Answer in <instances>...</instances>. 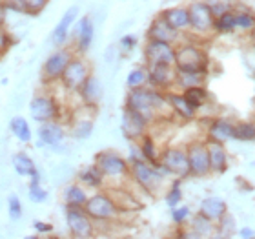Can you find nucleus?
<instances>
[{
  "label": "nucleus",
  "mask_w": 255,
  "mask_h": 239,
  "mask_svg": "<svg viewBox=\"0 0 255 239\" xmlns=\"http://www.w3.org/2000/svg\"><path fill=\"white\" fill-rule=\"evenodd\" d=\"M164 106H170L168 97H164L157 90H148V88H144V86H140V88H131L129 95H128V102H126V108L137 112L146 122L153 121Z\"/></svg>",
  "instance_id": "f257e3e1"
},
{
  "label": "nucleus",
  "mask_w": 255,
  "mask_h": 239,
  "mask_svg": "<svg viewBox=\"0 0 255 239\" xmlns=\"http://www.w3.org/2000/svg\"><path fill=\"white\" fill-rule=\"evenodd\" d=\"M131 176L133 179L137 181L138 186L144 188L148 194H155V192L160 188V183H162V177L166 172V168L162 165H151L144 159H135L131 161Z\"/></svg>",
  "instance_id": "f03ea898"
},
{
  "label": "nucleus",
  "mask_w": 255,
  "mask_h": 239,
  "mask_svg": "<svg viewBox=\"0 0 255 239\" xmlns=\"http://www.w3.org/2000/svg\"><path fill=\"white\" fill-rule=\"evenodd\" d=\"M177 71H201L206 73L208 69V57L201 48H197L193 44L182 46L175 51V62Z\"/></svg>",
  "instance_id": "7ed1b4c3"
},
{
  "label": "nucleus",
  "mask_w": 255,
  "mask_h": 239,
  "mask_svg": "<svg viewBox=\"0 0 255 239\" xmlns=\"http://www.w3.org/2000/svg\"><path fill=\"white\" fill-rule=\"evenodd\" d=\"M82 208L93 221H112L119 216L117 205L113 201V197L108 194H95L88 197Z\"/></svg>",
  "instance_id": "20e7f679"
},
{
  "label": "nucleus",
  "mask_w": 255,
  "mask_h": 239,
  "mask_svg": "<svg viewBox=\"0 0 255 239\" xmlns=\"http://www.w3.org/2000/svg\"><path fill=\"white\" fill-rule=\"evenodd\" d=\"M66 225L73 238H91L93 219L84 212L82 207H66Z\"/></svg>",
  "instance_id": "39448f33"
},
{
  "label": "nucleus",
  "mask_w": 255,
  "mask_h": 239,
  "mask_svg": "<svg viewBox=\"0 0 255 239\" xmlns=\"http://www.w3.org/2000/svg\"><path fill=\"white\" fill-rule=\"evenodd\" d=\"M188 16H190V27L197 33L212 31L213 26H215L212 5L206 4V2H193L188 7Z\"/></svg>",
  "instance_id": "423d86ee"
},
{
  "label": "nucleus",
  "mask_w": 255,
  "mask_h": 239,
  "mask_svg": "<svg viewBox=\"0 0 255 239\" xmlns=\"http://www.w3.org/2000/svg\"><path fill=\"white\" fill-rule=\"evenodd\" d=\"M95 166L101 170L102 176L110 177V179H117V177H124L129 174L128 163L121 155L113 154V152H102V154L97 155Z\"/></svg>",
  "instance_id": "0eeeda50"
},
{
  "label": "nucleus",
  "mask_w": 255,
  "mask_h": 239,
  "mask_svg": "<svg viewBox=\"0 0 255 239\" xmlns=\"http://www.w3.org/2000/svg\"><path fill=\"white\" fill-rule=\"evenodd\" d=\"M88 77H90V68H88V64H86L82 59H79V57H71L69 64L66 66V69H64L60 80H62V84L66 90L79 91L80 86L84 84V80L88 79Z\"/></svg>",
  "instance_id": "6e6552de"
},
{
  "label": "nucleus",
  "mask_w": 255,
  "mask_h": 239,
  "mask_svg": "<svg viewBox=\"0 0 255 239\" xmlns=\"http://www.w3.org/2000/svg\"><path fill=\"white\" fill-rule=\"evenodd\" d=\"M29 115L33 121L37 122H49L59 117V104L53 97L49 95H37L33 97V101L29 102Z\"/></svg>",
  "instance_id": "1a4fd4ad"
},
{
  "label": "nucleus",
  "mask_w": 255,
  "mask_h": 239,
  "mask_svg": "<svg viewBox=\"0 0 255 239\" xmlns=\"http://www.w3.org/2000/svg\"><path fill=\"white\" fill-rule=\"evenodd\" d=\"M159 163L166 168L168 174H173L177 177L190 176V165H188V155L181 148H168L159 157Z\"/></svg>",
  "instance_id": "9d476101"
},
{
  "label": "nucleus",
  "mask_w": 255,
  "mask_h": 239,
  "mask_svg": "<svg viewBox=\"0 0 255 239\" xmlns=\"http://www.w3.org/2000/svg\"><path fill=\"white\" fill-rule=\"evenodd\" d=\"M188 165H190V176L202 177L210 170V155H208L206 143H193L188 146Z\"/></svg>",
  "instance_id": "9b49d317"
},
{
  "label": "nucleus",
  "mask_w": 255,
  "mask_h": 239,
  "mask_svg": "<svg viewBox=\"0 0 255 239\" xmlns=\"http://www.w3.org/2000/svg\"><path fill=\"white\" fill-rule=\"evenodd\" d=\"M71 57H73V55H71V51H68V49H57L55 53L49 55L42 66L44 80H46V82L59 80L60 77H62L66 66H68L69 60H71Z\"/></svg>",
  "instance_id": "f8f14e48"
},
{
  "label": "nucleus",
  "mask_w": 255,
  "mask_h": 239,
  "mask_svg": "<svg viewBox=\"0 0 255 239\" xmlns=\"http://www.w3.org/2000/svg\"><path fill=\"white\" fill-rule=\"evenodd\" d=\"M64 139H66V132H64V128L60 126L59 122H42V126L38 128V141H40L38 146L60 150L64 144Z\"/></svg>",
  "instance_id": "ddd939ff"
},
{
  "label": "nucleus",
  "mask_w": 255,
  "mask_h": 239,
  "mask_svg": "<svg viewBox=\"0 0 255 239\" xmlns=\"http://www.w3.org/2000/svg\"><path fill=\"white\" fill-rule=\"evenodd\" d=\"M148 80L155 88L166 90L175 84L177 69L173 64H148Z\"/></svg>",
  "instance_id": "4468645a"
},
{
  "label": "nucleus",
  "mask_w": 255,
  "mask_h": 239,
  "mask_svg": "<svg viewBox=\"0 0 255 239\" xmlns=\"http://www.w3.org/2000/svg\"><path fill=\"white\" fill-rule=\"evenodd\" d=\"M146 60L148 64H173L175 62V49L171 48L170 42L160 40H149L146 49Z\"/></svg>",
  "instance_id": "2eb2a0df"
},
{
  "label": "nucleus",
  "mask_w": 255,
  "mask_h": 239,
  "mask_svg": "<svg viewBox=\"0 0 255 239\" xmlns=\"http://www.w3.org/2000/svg\"><path fill=\"white\" fill-rule=\"evenodd\" d=\"M77 16H79V7H75V5L69 7V9H66V13L60 16L59 24L55 26L53 33H51V42H53L57 48H60V46H64V44L68 42L69 31H71V26L75 24Z\"/></svg>",
  "instance_id": "dca6fc26"
},
{
  "label": "nucleus",
  "mask_w": 255,
  "mask_h": 239,
  "mask_svg": "<svg viewBox=\"0 0 255 239\" xmlns=\"http://www.w3.org/2000/svg\"><path fill=\"white\" fill-rule=\"evenodd\" d=\"M146 124L148 122L144 121L140 115H138L137 112H133V110H129V108H126L124 110V115H123V133L126 135L128 139H131V141H135V139H140L144 135V132H146Z\"/></svg>",
  "instance_id": "f3484780"
},
{
  "label": "nucleus",
  "mask_w": 255,
  "mask_h": 239,
  "mask_svg": "<svg viewBox=\"0 0 255 239\" xmlns=\"http://www.w3.org/2000/svg\"><path fill=\"white\" fill-rule=\"evenodd\" d=\"M179 35L177 29L168 24V22L162 18V16H157L153 22H151V26L148 29V38L149 40H160V42H173Z\"/></svg>",
  "instance_id": "a211bd4d"
},
{
  "label": "nucleus",
  "mask_w": 255,
  "mask_h": 239,
  "mask_svg": "<svg viewBox=\"0 0 255 239\" xmlns=\"http://www.w3.org/2000/svg\"><path fill=\"white\" fill-rule=\"evenodd\" d=\"M208 155H210V170L217 172V174H223L226 172V166H228V155H226V150H224L223 143H217V141H208L206 143Z\"/></svg>",
  "instance_id": "6ab92c4d"
},
{
  "label": "nucleus",
  "mask_w": 255,
  "mask_h": 239,
  "mask_svg": "<svg viewBox=\"0 0 255 239\" xmlns=\"http://www.w3.org/2000/svg\"><path fill=\"white\" fill-rule=\"evenodd\" d=\"M80 95H82V101L90 106H97L102 99V86L99 82L95 75H90L88 79L84 80V84L80 86Z\"/></svg>",
  "instance_id": "aec40b11"
},
{
  "label": "nucleus",
  "mask_w": 255,
  "mask_h": 239,
  "mask_svg": "<svg viewBox=\"0 0 255 239\" xmlns=\"http://www.w3.org/2000/svg\"><path fill=\"white\" fill-rule=\"evenodd\" d=\"M160 16L170 24L177 31H184L190 27V16H188V7H170L160 13Z\"/></svg>",
  "instance_id": "412c9836"
},
{
  "label": "nucleus",
  "mask_w": 255,
  "mask_h": 239,
  "mask_svg": "<svg viewBox=\"0 0 255 239\" xmlns=\"http://www.w3.org/2000/svg\"><path fill=\"white\" fill-rule=\"evenodd\" d=\"M199 214L204 216L210 221H219L226 214V203L219 197H206L204 201L201 203V208H199Z\"/></svg>",
  "instance_id": "4be33fe9"
},
{
  "label": "nucleus",
  "mask_w": 255,
  "mask_h": 239,
  "mask_svg": "<svg viewBox=\"0 0 255 239\" xmlns=\"http://www.w3.org/2000/svg\"><path fill=\"white\" fill-rule=\"evenodd\" d=\"M11 165H13V168H15L16 174L22 176V177L31 179V177L38 176L35 161H33L27 154H24V152H18V154L13 155V157H11Z\"/></svg>",
  "instance_id": "5701e85b"
},
{
  "label": "nucleus",
  "mask_w": 255,
  "mask_h": 239,
  "mask_svg": "<svg viewBox=\"0 0 255 239\" xmlns=\"http://www.w3.org/2000/svg\"><path fill=\"white\" fill-rule=\"evenodd\" d=\"M93 35H95V26L91 16H82L77 26V44H79L80 51L90 49L91 42H93Z\"/></svg>",
  "instance_id": "b1692460"
},
{
  "label": "nucleus",
  "mask_w": 255,
  "mask_h": 239,
  "mask_svg": "<svg viewBox=\"0 0 255 239\" xmlns=\"http://www.w3.org/2000/svg\"><path fill=\"white\" fill-rule=\"evenodd\" d=\"M208 135L212 141H217V143H224L228 139H234V124L224 121V119H217V121L212 122Z\"/></svg>",
  "instance_id": "393cba45"
},
{
  "label": "nucleus",
  "mask_w": 255,
  "mask_h": 239,
  "mask_svg": "<svg viewBox=\"0 0 255 239\" xmlns=\"http://www.w3.org/2000/svg\"><path fill=\"white\" fill-rule=\"evenodd\" d=\"M168 102H170L171 110H173L175 113H179L181 117H184V119L195 117L197 110L190 106V102L184 99L182 93H170V95H168Z\"/></svg>",
  "instance_id": "a878e982"
},
{
  "label": "nucleus",
  "mask_w": 255,
  "mask_h": 239,
  "mask_svg": "<svg viewBox=\"0 0 255 239\" xmlns=\"http://www.w3.org/2000/svg\"><path fill=\"white\" fill-rule=\"evenodd\" d=\"M9 130H11V133L20 141V143H24V144L31 143V139H33L31 128H29V122H27L24 117H13L11 119Z\"/></svg>",
  "instance_id": "bb28decb"
},
{
  "label": "nucleus",
  "mask_w": 255,
  "mask_h": 239,
  "mask_svg": "<svg viewBox=\"0 0 255 239\" xmlns=\"http://www.w3.org/2000/svg\"><path fill=\"white\" fill-rule=\"evenodd\" d=\"M86 199H88V194H86V190L80 185L66 186V190H64L66 207H84Z\"/></svg>",
  "instance_id": "cd10ccee"
},
{
  "label": "nucleus",
  "mask_w": 255,
  "mask_h": 239,
  "mask_svg": "<svg viewBox=\"0 0 255 239\" xmlns=\"http://www.w3.org/2000/svg\"><path fill=\"white\" fill-rule=\"evenodd\" d=\"M79 181L86 186L99 188V186H102V183H104V176H102L101 170L93 165V166H88V168H84V170H80Z\"/></svg>",
  "instance_id": "c85d7f7f"
},
{
  "label": "nucleus",
  "mask_w": 255,
  "mask_h": 239,
  "mask_svg": "<svg viewBox=\"0 0 255 239\" xmlns=\"http://www.w3.org/2000/svg\"><path fill=\"white\" fill-rule=\"evenodd\" d=\"M182 95H184V99H186L188 102H190V106L195 108V110H199V108H201L202 104H206V101H208V93L202 86H191V88H186Z\"/></svg>",
  "instance_id": "c756f323"
},
{
  "label": "nucleus",
  "mask_w": 255,
  "mask_h": 239,
  "mask_svg": "<svg viewBox=\"0 0 255 239\" xmlns=\"http://www.w3.org/2000/svg\"><path fill=\"white\" fill-rule=\"evenodd\" d=\"M204 77H206V73H201V71H177L175 84H181L186 90L191 86H201Z\"/></svg>",
  "instance_id": "7c9ffc66"
},
{
  "label": "nucleus",
  "mask_w": 255,
  "mask_h": 239,
  "mask_svg": "<svg viewBox=\"0 0 255 239\" xmlns=\"http://www.w3.org/2000/svg\"><path fill=\"white\" fill-rule=\"evenodd\" d=\"M27 197L33 203H44L48 201V192L40 186V174L29 179V188H27Z\"/></svg>",
  "instance_id": "2f4dec72"
},
{
  "label": "nucleus",
  "mask_w": 255,
  "mask_h": 239,
  "mask_svg": "<svg viewBox=\"0 0 255 239\" xmlns=\"http://www.w3.org/2000/svg\"><path fill=\"white\" fill-rule=\"evenodd\" d=\"M215 29L221 33H230L234 31L235 27H237V20H235V15L234 13H230V11H223L221 15L217 16V20H215Z\"/></svg>",
  "instance_id": "473e14b6"
},
{
  "label": "nucleus",
  "mask_w": 255,
  "mask_h": 239,
  "mask_svg": "<svg viewBox=\"0 0 255 239\" xmlns=\"http://www.w3.org/2000/svg\"><path fill=\"white\" fill-rule=\"evenodd\" d=\"M140 155H142L144 161H148L151 165H159V157L157 154V148H155V143L151 137H144L142 139V146H140Z\"/></svg>",
  "instance_id": "72a5a7b5"
},
{
  "label": "nucleus",
  "mask_w": 255,
  "mask_h": 239,
  "mask_svg": "<svg viewBox=\"0 0 255 239\" xmlns=\"http://www.w3.org/2000/svg\"><path fill=\"white\" fill-rule=\"evenodd\" d=\"M128 88H140V86H146L148 82V69L144 68H135L128 73Z\"/></svg>",
  "instance_id": "f704fd0d"
},
{
  "label": "nucleus",
  "mask_w": 255,
  "mask_h": 239,
  "mask_svg": "<svg viewBox=\"0 0 255 239\" xmlns=\"http://www.w3.org/2000/svg\"><path fill=\"white\" fill-rule=\"evenodd\" d=\"M234 139H237V141H255V124L241 122V124L234 126Z\"/></svg>",
  "instance_id": "c9c22d12"
},
{
  "label": "nucleus",
  "mask_w": 255,
  "mask_h": 239,
  "mask_svg": "<svg viewBox=\"0 0 255 239\" xmlns=\"http://www.w3.org/2000/svg\"><path fill=\"white\" fill-rule=\"evenodd\" d=\"M191 230H193V234H195V236H208L210 232H212V221L199 214V216H195V218H193Z\"/></svg>",
  "instance_id": "e433bc0d"
},
{
  "label": "nucleus",
  "mask_w": 255,
  "mask_h": 239,
  "mask_svg": "<svg viewBox=\"0 0 255 239\" xmlns=\"http://www.w3.org/2000/svg\"><path fill=\"white\" fill-rule=\"evenodd\" d=\"M16 4L20 7V11H26V13H31V15H37L46 7L48 0H16Z\"/></svg>",
  "instance_id": "4c0bfd02"
},
{
  "label": "nucleus",
  "mask_w": 255,
  "mask_h": 239,
  "mask_svg": "<svg viewBox=\"0 0 255 239\" xmlns=\"http://www.w3.org/2000/svg\"><path fill=\"white\" fill-rule=\"evenodd\" d=\"M7 212H9V218L13 221H18L22 218V203L20 197L16 196V194H11L7 197Z\"/></svg>",
  "instance_id": "58836bf2"
},
{
  "label": "nucleus",
  "mask_w": 255,
  "mask_h": 239,
  "mask_svg": "<svg viewBox=\"0 0 255 239\" xmlns=\"http://www.w3.org/2000/svg\"><path fill=\"white\" fill-rule=\"evenodd\" d=\"M91 132H93V122L91 121H79L77 124L73 126V135L77 139H86L90 137Z\"/></svg>",
  "instance_id": "ea45409f"
},
{
  "label": "nucleus",
  "mask_w": 255,
  "mask_h": 239,
  "mask_svg": "<svg viewBox=\"0 0 255 239\" xmlns=\"http://www.w3.org/2000/svg\"><path fill=\"white\" fill-rule=\"evenodd\" d=\"M182 199V192H181V185H179V181L173 183V186L170 188V192L166 194V203H168V207H177Z\"/></svg>",
  "instance_id": "a19ab883"
},
{
  "label": "nucleus",
  "mask_w": 255,
  "mask_h": 239,
  "mask_svg": "<svg viewBox=\"0 0 255 239\" xmlns=\"http://www.w3.org/2000/svg\"><path fill=\"white\" fill-rule=\"evenodd\" d=\"M190 218V208L188 207H173V210H171V219H173V223L177 225H182L186 219Z\"/></svg>",
  "instance_id": "79ce46f5"
},
{
  "label": "nucleus",
  "mask_w": 255,
  "mask_h": 239,
  "mask_svg": "<svg viewBox=\"0 0 255 239\" xmlns=\"http://www.w3.org/2000/svg\"><path fill=\"white\" fill-rule=\"evenodd\" d=\"M235 20H237V27H243V29H252L255 26V16L252 13H237Z\"/></svg>",
  "instance_id": "37998d69"
},
{
  "label": "nucleus",
  "mask_w": 255,
  "mask_h": 239,
  "mask_svg": "<svg viewBox=\"0 0 255 239\" xmlns=\"http://www.w3.org/2000/svg\"><path fill=\"white\" fill-rule=\"evenodd\" d=\"M135 46H137V37L135 35H126V37L121 38V48L124 51H131Z\"/></svg>",
  "instance_id": "c03bdc74"
},
{
  "label": "nucleus",
  "mask_w": 255,
  "mask_h": 239,
  "mask_svg": "<svg viewBox=\"0 0 255 239\" xmlns=\"http://www.w3.org/2000/svg\"><path fill=\"white\" fill-rule=\"evenodd\" d=\"M33 227H35V230H37V232H40V234H48V232H51V230H53V227H51V225L42 223V221H35V225H33Z\"/></svg>",
  "instance_id": "a18cd8bd"
},
{
  "label": "nucleus",
  "mask_w": 255,
  "mask_h": 239,
  "mask_svg": "<svg viewBox=\"0 0 255 239\" xmlns=\"http://www.w3.org/2000/svg\"><path fill=\"white\" fill-rule=\"evenodd\" d=\"M9 42H11L9 37H7V35H5V33L2 31V27H0V51L7 48V46H9Z\"/></svg>",
  "instance_id": "49530a36"
},
{
  "label": "nucleus",
  "mask_w": 255,
  "mask_h": 239,
  "mask_svg": "<svg viewBox=\"0 0 255 239\" xmlns=\"http://www.w3.org/2000/svg\"><path fill=\"white\" fill-rule=\"evenodd\" d=\"M241 236H243V238H254V230L245 227V229H241Z\"/></svg>",
  "instance_id": "de8ad7c7"
},
{
  "label": "nucleus",
  "mask_w": 255,
  "mask_h": 239,
  "mask_svg": "<svg viewBox=\"0 0 255 239\" xmlns=\"http://www.w3.org/2000/svg\"><path fill=\"white\" fill-rule=\"evenodd\" d=\"M2 24H4V7L0 4V27H2Z\"/></svg>",
  "instance_id": "09e8293b"
},
{
  "label": "nucleus",
  "mask_w": 255,
  "mask_h": 239,
  "mask_svg": "<svg viewBox=\"0 0 255 239\" xmlns=\"http://www.w3.org/2000/svg\"><path fill=\"white\" fill-rule=\"evenodd\" d=\"M252 42H254V46H255V26L252 27Z\"/></svg>",
  "instance_id": "8fccbe9b"
}]
</instances>
